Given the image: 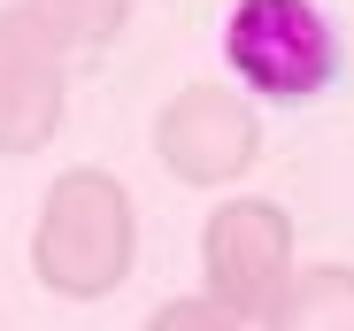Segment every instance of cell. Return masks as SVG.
<instances>
[{"label": "cell", "instance_id": "3", "mask_svg": "<svg viewBox=\"0 0 354 331\" xmlns=\"http://www.w3.org/2000/svg\"><path fill=\"white\" fill-rule=\"evenodd\" d=\"M154 162L177 178V185H193V193H231L254 162H262V108L254 93L239 85H177L162 108H154Z\"/></svg>", "mask_w": 354, "mask_h": 331}, {"label": "cell", "instance_id": "6", "mask_svg": "<svg viewBox=\"0 0 354 331\" xmlns=\"http://www.w3.org/2000/svg\"><path fill=\"white\" fill-rule=\"evenodd\" d=\"M254 331H354V262H301Z\"/></svg>", "mask_w": 354, "mask_h": 331}, {"label": "cell", "instance_id": "4", "mask_svg": "<svg viewBox=\"0 0 354 331\" xmlns=\"http://www.w3.org/2000/svg\"><path fill=\"white\" fill-rule=\"evenodd\" d=\"M292 216L262 193H231L208 208V224H201V293L216 308H231L247 331L270 316V301L285 293L292 278Z\"/></svg>", "mask_w": 354, "mask_h": 331}, {"label": "cell", "instance_id": "7", "mask_svg": "<svg viewBox=\"0 0 354 331\" xmlns=\"http://www.w3.org/2000/svg\"><path fill=\"white\" fill-rule=\"evenodd\" d=\"M31 8H39L54 31L70 39V54L85 62V54H100V46H115V39H124V23H131V8H139V0H31Z\"/></svg>", "mask_w": 354, "mask_h": 331}, {"label": "cell", "instance_id": "8", "mask_svg": "<svg viewBox=\"0 0 354 331\" xmlns=\"http://www.w3.org/2000/svg\"><path fill=\"white\" fill-rule=\"evenodd\" d=\"M147 331H247L231 308H216L208 293H177V301H162L154 316H147Z\"/></svg>", "mask_w": 354, "mask_h": 331}, {"label": "cell", "instance_id": "5", "mask_svg": "<svg viewBox=\"0 0 354 331\" xmlns=\"http://www.w3.org/2000/svg\"><path fill=\"white\" fill-rule=\"evenodd\" d=\"M70 39L31 0L0 8V154H39L70 108Z\"/></svg>", "mask_w": 354, "mask_h": 331}, {"label": "cell", "instance_id": "1", "mask_svg": "<svg viewBox=\"0 0 354 331\" xmlns=\"http://www.w3.org/2000/svg\"><path fill=\"white\" fill-rule=\"evenodd\" d=\"M139 262V208L115 170H62L31 224V278L54 301H108Z\"/></svg>", "mask_w": 354, "mask_h": 331}, {"label": "cell", "instance_id": "2", "mask_svg": "<svg viewBox=\"0 0 354 331\" xmlns=\"http://www.w3.org/2000/svg\"><path fill=\"white\" fill-rule=\"evenodd\" d=\"M223 62L231 85L254 100H316L346 70V39L316 0H231Z\"/></svg>", "mask_w": 354, "mask_h": 331}]
</instances>
